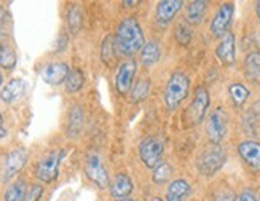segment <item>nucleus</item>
I'll return each mask as SVG.
<instances>
[{"mask_svg": "<svg viewBox=\"0 0 260 201\" xmlns=\"http://www.w3.org/2000/svg\"><path fill=\"white\" fill-rule=\"evenodd\" d=\"M114 45L117 54L121 56H133L138 51L142 50L144 47V34L139 26L138 19L134 16L123 19L115 32L114 37Z\"/></svg>", "mask_w": 260, "mask_h": 201, "instance_id": "nucleus-1", "label": "nucleus"}, {"mask_svg": "<svg viewBox=\"0 0 260 201\" xmlns=\"http://www.w3.org/2000/svg\"><path fill=\"white\" fill-rule=\"evenodd\" d=\"M225 160H227V153H225L220 145L209 144L200 152L197 158V168L201 176L211 177L225 164Z\"/></svg>", "mask_w": 260, "mask_h": 201, "instance_id": "nucleus-2", "label": "nucleus"}, {"mask_svg": "<svg viewBox=\"0 0 260 201\" xmlns=\"http://www.w3.org/2000/svg\"><path fill=\"white\" fill-rule=\"evenodd\" d=\"M188 89H190V80L188 77L182 72H174L166 83L165 88V103L168 109H177L182 100L188 96Z\"/></svg>", "mask_w": 260, "mask_h": 201, "instance_id": "nucleus-3", "label": "nucleus"}, {"mask_svg": "<svg viewBox=\"0 0 260 201\" xmlns=\"http://www.w3.org/2000/svg\"><path fill=\"white\" fill-rule=\"evenodd\" d=\"M209 106V93L205 86H198L195 91V97L191 100L185 112V123L187 126H197L203 121Z\"/></svg>", "mask_w": 260, "mask_h": 201, "instance_id": "nucleus-4", "label": "nucleus"}, {"mask_svg": "<svg viewBox=\"0 0 260 201\" xmlns=\"http://www.w3.org/2000/svg\"><path fill=\"white\" fill-rule=\"evenodd\" d=\"M165 153V144L160 138H145L141 145H139V155L141 160L147 168H156L158 164H161V158Z\"/></svg>", "mask_w": 260, "mask_h": 201, "instance_id": "nucleus-5", "label": "nucleus"}, {"mask_svg": "<svg viewBox=\"0 0 260 201\" xmlns=\"http://www.w3.org/2000/svg\"><path fill=\"white\" fill-rule=\"evenodd\" d=\"M61 158H62V150H54L50 152L48 155H45L36 166V176L39 177V181L45 184L53 182L58 177Z\"/></svg>", "mask_w": 260, "mask_h": 201, "instance_id": "nucleus-6", "label": "nucleus"}, {"mask_svg": "<svg viewBox=\"0 0 260 201\" xmlns=\"http://www.w3.org/2000/svg\"><path fill=\"white\" fill-rule=\"evenodd\" d=\"M227 126H229V115L222 107L216 109L209 115L208 123H206V134L211 141V144H220L227 134Z\"/></svg>", "mask_w": 260, "mask_h": 201, "instance_id": "nucleus-7", "label": "nucleus"}, {"mask_svg": "<svg viewBox=\"0 0 260 201\" xmlns=\"http://www.w3.org/2000/svg\"><path fill=\"white\" fill-rule=\"evenodd\" d=\"M85 173L91 182H94L99 188H107L110 185V179L107 170L103 164V160L98 153H89L85 161Z\"/></svg>", "mask_w": 260, "mask_h": 201, "instance_id": "nucleus-8", "label": "nucleus"}, {"mask_svg": "<svg viewBox=\"0 0 260 201\" xmlns=\"http://www.w3.org/2000/svg\"><path fill=\"white\" fill-rule=\"evenodd\" d=\"M235 5L233 4H222L217 13L214 15L211 21V34L214 37H223L229 32V27L232 24Z\"/></svg>", "mask_w": 260, "mask_h": 201, "instance_id": "nucleus-9", "label": "nucleus"}, {"mask_svg": "<svg viewBox=\"0 0 260 201\" xmlns=\"http://www.w3.org/2000/svg\"><path fill=\"white\" fill-rule=\"evenodd\" d=\"M136 71H138V64H136V61H133V59L123 62L118 67V72L115 77V86H117V91L121 96L131 91Z\"/></svg>", "mask_w": 260, "mask_h": 201, "instance_id": "nucleus-10", "label": "nucleus"}, {"mask_svg": "<svg viewBox=\"0 0 260 201\" xmlns=\"http://www.w3.org/2000/svg\"><path fill=\"white\" fill-rule=\"evenodd\" d=\"M69 65L66 62H50L42 69V78L48 85H61L69 77Z\"/></svg>", "mask_w": 260, "mask_h": 201, "instance_id": "nucleus-11", "label": "nucleus"}, {"mask_svg": "<svg viewBox=\"0 0 260 201\" xmlns=\"http://www.w3.org/2000/svg\"><path fill=\"white\" fill-rule=\"evenodd\" d=\"M27 161V152L24 149H16L13 152H10L5 158V181L16 176L22 166Z\"/></svg>", "mask_w": 260, "mask_h": 201, "instance_id": "nucleus-12", "label": "nucleus"}, {"mask_svg": "<svg viewBox=\"0 0 260 201\" xmlns=\"http://www.w3.org/2000/svg\"><path fill=\"white\" fill-rule=\"evenodd\" d=\"M235 36L232 32H227L223 37H220V42L216 48V56L222 64L230 65L235 62Z\"/></svg>", "mask_w": 260, "mask_h": 201, "instance_id": "nucleus-13", "label": "nucleus"}, {"mask_svg": "<svg viewBox=\"0 0 260 201\" xmlns=\"http://www.w3.org/2000/svg\"><path fill=\"white\" fill-rule=\"evenodd\" d=\"M238 153L241 158L252 168H260V142L244 141L238 145Z\"/></svg>", "mask_w": 260, "mask_h": 201, "instance_id": "nucleus-14", "label": "nucleus"}, {"mask_svg": "<svg viewBox=\"0 0 260 201\" xmlns=\"http://www.w3.org/2000/svg\"><path fill=\"white\" fill-rule=\"evenodd\" d=\"M184 2L180 0H163L156 5V19L161 24H168L174 19V16L179 13V10L182 8Z\"/></svg>", "mask_w": 260, "mask_h": 201, "instance_id": "nucleus-15", "label": "nucleus"}, {"mask_svg": "<svg viewBox=\"0 0 260 201\" xmlns=\"http://www.w3.org/2000/svg\"><path fill=\"white\" fill-rule=\"evenodd\" d=\"M133 192V181L123 173H118L110 184V193L115 199L126 198Z\"/></svg>", "mask_w": 260, "mask_h": 201, "instance_id": "nucleus-16", "label": "nucleus"}, {"mask_svg": "<svg viewBox=\"0 0 260 201\" xmlns=\"http://www.w3.org/2000/svg\"><path fill=\"white\" fill-rule=\"evenodd\" d=\"M190 184L185 179H176L168 185L166 201H184L190 195Z\"/></svg>", "mask_w": 260, "mask_h": 201, "instance_id": "nucleus-17", "label": "nucleus"}, {"mask_svg": "<svg viewBox=\"0 0 260 201\" xmlns=\"http://www.w3.org/2000/svg\"><path fill=\"white\" fill-rule=\"evenodd\" d=\"M24 89H26L24 80H21V78H13V80H10L5 85L2 93H0V97H2L4 103H15L16 99H19L22 94H24Z\"/></svg>", "mask_w": 260, "mask_h": 201, "instance_id": "nucleus-18", "label": "nucleus"}, {"mask_svg": "<svg viewBox=\"0 0 260 201\" xmlns=\"http://www.w3.org/2000/svg\"><path fill=\"white\" fill-rule=\"evenodd\" d=\"M208 11V2H203V0H195V2H190L187 5V13H185V21L188 24H200L203 22Z\"/></svg>", "mask_w": 260, "mask_h": 201, "instance_id": "nucleus-19", "label": "nucleus"}, {"mask_svg": "<svg viewBox=\"0 0 260 201\" xmlns=\"http://www.w3.org/2000/svg\"><path fill=\"white\" fill-rule=\"evenodd\" d=\"M160 56H161L160 45H158L155 40H150V42H147L141 50V62L145 67H150L155 62H158Z\"/></svg>", "mask_w": 260, "mask_h": 201, "instance_id": "nucleus-20", "label": "nucleus"}, {"mask_svg": "<svg viewBox=\"0 0 260 201\" xmlns=\"http://www.w3.org/2000/svg\"><path fill=\"white\" fill-rule=\"evenodd\" d=\"M246 77L254 83H260V53H249L244 61Z\"/></svg>", "mask_w": 260, "mask_h": 201, "instance_id": "nucleus-21", "label": "nucleus"}, {"mask_svg": "<svg viewBox=\"0 0 260 201\" xmlns=\"http://www.w3.org/2000/svg\"><path fill=\"white\" fill-rule=\"evenodd\" d=\"M26 195H27L26 182L24 181H16L7 188L4 199L5 201H26Z\"/></svg>", "mask_w": 260, "mask_h": 201, "instance_id": "nucleus-22", "label": "nucleus"}, {"mask_svg": "<svg viewBox=\"0 0 260 201\" xmlns=\"http://www.w3.org/2000/svg\"><path fill=\"white\" fill-rule=\"evenodd\" d=\"M149 91H150V80L145 77L139 78L131 88V100L133 103H141V100H144L149 96Z\"/></svg>", "mask_w": 260, "mask_h": 201, "instance_id": "nucleus-23", "label": "nucleus"}, {"mask_svg": "<svg viewBox=\"0 0 260 201\" xmlns=\"http://www.w3.org/2000/svg\"><path fill=\"white\" fill-rule=\"evenodd\" d=\"M229 93H230V97L233 100V104L236 107H241L244 106V103L249 97V89H247L244 85L241 83H232L230 88H229Z\"/></svg>", "mask_w": 260, "mask_h": 201, "instance_id": "nucleus-24", "label": "nucleus"}, {"mask_svg": "<svg viewBox=\"0 0 260 201\" xmlns=\"http://www.w3.org/2000/svg\"><path fill=\"white\" fill-rule=\"evenodd\" d=\"M0 65L5 69H13L16 65V53L8 43H0Z\"/></svg>", "mask_w": 260, "mask_h": 201, "instance_id": "nucleus-25", "label": "nucleus"}, {"mask_svg": "<svg viewBox=\"0 0 260 201\" xmlns=\"http://www.w3.org/2000/svg\"><path fill=\"white\" fill-rule=\"evenodd\" d=\"M83 83H85L83 72L78 71V69H72L69 72V77H67V80H66V89L69 93H77L78 89H82Z\"/></svg>", "mask_w": 260, "mask_h": 201, "instance_id": "nucleus-26", "label": "nucleus"}, {"mask_svg": "<svg viewBox=\"0 0 260 201\" xmlns=\"http://www.w3.org/2000/svg\"><path fill=\"white\" fill-rule=\"evenodd\" d=\"M67 26L72 34H77L82 27V10L77 5L69 8V13H67Z\"/></svg>", "mask_w": 260, "mask_h": 201, "instance_id": "nucleus-27", "label": "nucleus"}, {"mask_svg": "<svg viewBox=\"0 0 260 201\" xmlns=\"http://www.w3.org/2000/svg\"><path fill=\"white\" fill-rule=\"evenodd\" d=\"M173 176V166L169 163H161L155 168V173H153V182L156 184H166L169 179Z\"/></svg>", "mask_w": 260, "mask_h": 201, "instance_id": "nucleus-28", "label": "nucleus"}, {"mask_svg": "<svg viewBox=\"0 0 260 201\" xmlns=\"http://www.w3.org/2000/svg\"><path fill=\"white\" fill-rule=\"evenodd\" d=\"M83 125V112L80 107H74L71 112V121H69V136H77Z\"/></svg>", "mask_w": 260, "mask_h": 201, "instance_id": "nucleus-29", "label": "nucleus"}, {"mask_svg": "<svg viewBox=\"0 0 260 201\" xmlns=\"http://www.w3.org/2000/svg\"><path fill=\"white\" fill-rule=\"evenodd\" d=\"M115 45H114V37L107 36L103 42V47H101V58L106 64H112L115 58Z\"/></svg>", "mask_w": 260, "mask_h": 201, "instance_id": "nucleus-30", "label": "nucleus"}, {"mask_svg": "<svg viewBox=\"0 0 260 201\" xmlns=\"http://www.w3.org/2000/svg\"><path fill=\"white\" fill-rule=\"evenodd\" d=\"M176 39L180 45H187L191 39V30L188 27V22L187 21H182L179 22L177 27H176Z\"/></svg>", "mask_w": 260, "mask_h": 201, "instance_id": "nucleus-31", "label": "nucleus"}, {"mask_svg": "<svg viewBox=\"0 0 260 201\" xmlns=\"http://www.w3.org/2000/svg\"><path fill=\"white\" fill-rule=\"evenodd\" d=\"M42 195H43V187L40 184H34L26 195V201H40Z\"/></svg>", "mask_w": 260, "mask_h": 201, "instance_id": "nucleus-32", "label": "nucleus"}, {"mask_svg": "<svg viewBox=\"0 0 260 201\" xmlns=\"http://www.w3.org/2000/svg\"><path fill=\"white\" fill-rule=\"evenodd\" d=\"M216 201H236V195H235L233 190H230V188H223L222 192L217 193Z\"/></svg>", "mask_w": 260, "mask_h": 201, "instance_id": "nucleus-33", "label": "nucleus"}, {"mask_svg": "<svg viewBox=\"0 0 260 201\" xmlns=\"http://www.w3.org/2000/svg\"><path fill=\"white\" fill-rule=\"evenodd\" d=\"M236 201H257V198L251 190H244V192H241L238 196H236Z\"/></svg>", "mask_w": 260, "mask_h": 201, "instance_id": "nucleus-34", "label": "nucleus"}, {"mask_svg": "<svg viewBox=\"0 0 260 201\" xmlns=\"http://www.w3.org/2000/svg\"><path fill=\"white\" fill-rule=\"evenodd\" d=\"M7 40H8V34L2 26H0V43H7Z\"/></svg>", "mask_w": 260, "mask_h": 201, "instance_id": "nucleus-35", "label": "nucleus"}, {"mask_svg": "<svg viewBox=\"0 0 260 201\" xmlns=\"http://www.w3.org/2000/svg\"><path fill=\"white\" fill-rule=\"evenodd\" d=\"M4 136H7V129L4 126V118H2V115H0V139H2Z\"/></svg>", "mask_w": 260, "mask_h": 201, "instance_id": "nucleus-36", "label": "nucleus"}, {"mask_svg": "<svg viewBox=\"0 0 260 201\" xmlns=\"http://www.w3.org/2000/svg\"><path fill=\"white\" fill-rule=\"evenodd\" d=\"M252 112L255 115H260V100H257V103L252 106Z\"/></svg>", "mask_w": 260, "mask_h": 201, "instance_id": "nucleus-37", "label": "nucleus"}, {"mask_svg": "<svg viewBox=\"0 0 260 201\" xmlns=\"http://www.w3.org/2000/svg\"><path fill=\"white\" fill-rule=\"evenodd\" d=\"M255 13H257V16H258V19H260V0L255 4Z\"/></svg>", "mask_w": 260, "mask_h": 201, "instance_id": "nucleus-38", "label": "nucleus"}, {"mask_svg": "<svg viewBox=\"0 0 260 201\" xmlns=\"http://www.w3.org/2000/svg\"><path fill=\"white\" fill-rule=\"evenodd\" d=\"M123 5H131V7H134V5H139V2H123Z\"/></svg>", "mask_w": 260, "mask_h": 201, "instance_id": "nucleus-39", "label": "nucleus"}, {"mask_svg": "<svg viewBox=\"0 0 260 201\" xmlns=\"http://www.w3.org/2000/svg\"><path fill=\"white\" fill-rule=\"evenodd\" d=\"M152 201H163V199H161V198H160V196H155V198H153V199H152Z\"/></svg>", "mask_w": 260, "mask_h": 201, "instance_id": "nucleus-40", "label": "nucleus"}, {"mask_svg": "<svg viewBox=\"0 0 260 201\" xmlns=\"http://www.w3.org/2000/svg\"><path fill=\"white\" fill-rule=\"evenodd\" d=\"M115 201H133V199H129V198H123V199H115Z\"/></svg>", "mask_w": 260, "mask_h": 201, "instance_id": "nucleus-41", "label": "nucleus"}, {"mask_svg": "<svg viewBox=\"0 0 260 201\" xmlns=\"http://www.w3.org/2000/svg\"><path fill=\"white\" fill-rule=\"evenodd\" d=\"M0 83H2V75H0Z\"/></svg>", "mask_w": 260, "mask_h": 201, "instance_id": "nucleus-42", "label": "nucleus"}]
</instances>
